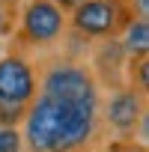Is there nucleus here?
Wrapping results in <instances>:
<instances>
[{"instance_id": "6e6552de", "label": "nucleus", "mask_w": 149, "mask_h": 152, "mask_svg": "<svg viewBox=\"0 0 149 152\" xmlns=\"http://www.w3.org/2000/svg\"><path fill=\"white\" fill-rule=\"evenodd\" d=\"M125 87L149 96V54H137L125 60Z\"/></svg>"}, {"instance_id": "20e7f679", "label": "nucleus", "mask_w": 149, "mask_h": 152, "mask_svg": "<svg viewBox=\"0 0 149 152\" xmlns=\"http://www.w3.org/2000/svg\"><path fill=\"white\" fill-rule=\"evenodd\" d=\"M18 18H21V24L12 36H15V42L33 45V48L54 45L69 30V12L57 0H27V6L18 12Z\"/></svg>"}, {"instance_id": "f257e3e1", "label": "nucleus", "mask_w": 149, "mask_h": 152, "mask_svg": "<svg viewBox=\"0 0 149 152\" xmlns=\"http://www.w3.org/2000/svg\"><path fill=\"white\" fill-rule=\"evenodd\" d=\"M102 102H66L36 93L18 131L27 152H81L99 131Z\"/></svg>"}, {"instance_id": "0eeeda50", "label": "nucleus", "mask_w": 149, "mask_h": 152, "mask_svg": "<svg viewBox=\"0 0 149 152\" xmlns=\"http://www.w3.org/2000/svg\"><path fill=\"white\" fill-rule=\"evenodd\" d=\"M119 45L125 57L149 54V18H131V24L119 33Z\"/></svg>"}, {"instance_id": "7ed1b4c3", "label": "nucleus", "mask_w": 149, "mask_h": 152, "mask_svg": "<svg viewBox=\"0 0 149 152\" xmlns=\"http://www.w3.org/2000/svg\"><path fill=\"white\" fill-rule=\"evenodd\" d=\"M36 75H39V93H48L66 102H102V87L90 63L57 60V63H48Z\"/></svg>"}, {"instance_id": "39448f33", "label": "nucleus", "mask_w": 149, "mask_h": 152, "mask_svg": "<svg viewBox=\"0 0 149 152\" xmlns=\"http://www.w3.org/2000/svg\"><path fill=\"white\" fill-rule=\"evenodd\" d=\"M36 93H39L36 66L21 51H9L0 57V104L30 107Z\"/></svg>"}, {"instance_id": "9b49d317", "label": "nucleus", "mask_w": 149, "mask_h": 152, "mask_svg": "<svg viewBox=\"0 0 149 152\" xmlns=\"http://www.w3.org/2000/svg\"><path fill=\"white\" fill-rule=\"evenodd\" d=\"M125 152H146V146H143V143H140V146H134V143H131V146H128Z\"/></svg>"}, {"instance_id": "423d86ee", "label": "nucleus", "mask_w": 149, "mask_h": 152, "mask_svg": "<svg viewBox=\"0 0 149 152\" xmlns=\"http://www.w3.org/2000/svg\"><path fill=\"white\" fill-rule=\"evenodd\" d=\"M99 116H104L107 128L119 137H134L137 128L146 131V96L131 87H116L99 104Z\"/></svg>"}, {"instance_id": "ddd939ff", "label": "nucleus", "mask_w": 149, "mask_h": 152, "mask_svg": "<svg viewBox=\"0 0 149 152\" xmlns=\"http://www.w3.org/2000/svg\"><path fill=\"white\" fill-rule=\"evenodd\" d=\"M0 54H3V39H0Z\"/></svg>"}, {"instance_id": "f03ea898", "label": "nucleus", "mask_w": 149, "mask_h": 152, "mask_svg": "<svg viewBox=\"0 0 149 152\" xmlns=\"http://www.w3.org/2000/svg\"><path fill=\"white\" fill-rule=\"evenodd\" d=\"M131 18V0H81L69 12V27L84 39H119Z\"/></svg>"}, {"instance_id": "f8f14e48", "label": "nucleus", "mask_w": 149, "mask_h": 152, "mask_svg": "<svg viewBox=\"0 0 149 152\" xmlns=\"http://www.w3.org/2000/svg\"><path fill=\"white\" fill-rule=\"evenodd\" d=\"M81 152H99V149H81Z\"/></svg>"}, {"instance_id": "9d476101", "label": "nucleus", "mask_w": 149, "mask_h": 152, "mask_svg": "<svg viewBox=\"0 0 149 152\" xmlns=\"http://www.w3.org/2000/svg\"><path fill=\"white\" fill-rule=\"evenodd\" d=\"M131 6L137 18H149V0H131Z\"/></svg>"}, {"instance_id": "1a4fd4ad", "label": "nucleus", "mask_w": 149, "mask_h": 152, "mask_svg": "<svg viewBox=\"0 0 149 152\" xmlns=\"http://www.w3.org/2000/svg\"><path fill=\"white\" fill-rule=\"evenodd\" d=\"M15 18H18V0H0V39L15 33Z\"/></svg>"}]
</instances>
